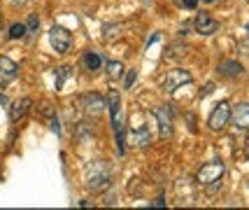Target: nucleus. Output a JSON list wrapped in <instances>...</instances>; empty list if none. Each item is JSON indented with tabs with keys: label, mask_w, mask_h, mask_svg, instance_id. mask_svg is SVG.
Wrapping results in <instances>:
<instances>
[{
	"label": "nucleus",
	"mask_w": 249,
	"mask_h": 210,
	"mask_svg": "<svg viewBox=\"0 0 249 210\" xmlns=\"http://www.w3.org/2000/svg\"><path fill=\"white\" fill-rule=\"evenodd\" d=\"M182 7H186V10H196L198 7V0H177Z\"/></svg>",
	"instance_id": "23"
},
{
	"label": "nucleus",
	"mask_w": 249,
	"mask_h": 210,
	"mask_svg": "<svg viewBox=\"0 0 249 210\" xmlns=\"http://www.w3.org/2000/svg\"><path fill=\"white\" fill-rule=\"evenodd\" d=\"M226 173V166L221 161H210L205 166H200V171L196 173V182L200 187H210V189H217V185L221 182V177Z\"/></svg>",
	"instance_id": "2"
},
{
	"label": "nucleus",
	"mask_w": 249,
	"mask_h": 210,
	"mask_svg": "<svg viewBox=\"0 0 249 210\" xmlns=\"http://www.w3.org/2000/svg\"><path fill=\"white\" fill-rule=\"evenodd\" d=\"M49 42H52L56 54H65V52H70L72 33H70L68 28H63V26H54V28L49 31Z\"/></svg>",
	"instance_id": "3"
},
{
	"label": "nucleus",
	"mask_w": 249,
	"mask_h": 210,
	"mask_svg": "<svg viewBox=\"0 0 249 210\" xmlns=\"http://www.w3.org/2000/svg\"><path fill=\"white\" fill-rule=\"evenodd\" d=\"M33 108V100L31 98H19V100H14L12 103V108H10V122L12 124H17V122H21L23 117L28 115V110Z\"/></svg>",
	"instance_id": "11"
},
{
	"label": "nucleus",
	"mask_w": 249,
	"mask_h": 210,
	"mask_svg": "<svg viewBox=\"0 0 249 210\" xmlns=\"http://www.w3.org/2000/svg\"><path fill=\"white\" fill-rule=\"evenodd\" d=\"M103 206H117V196H114V191L103 196Z\"/></svg>",
	"instance_id": "22"
},
{
	"label": "nucleus",
	"mask_w": 249,
	"mask_h": 210,
	"mask_svg": "<svg viewBox=\"0 0 249 210\" xmlns=\"http://www.w3.org/2000/svg\"><path fill=\"white\" fill-rule=\"evenodd\" d=\"M84 180H87V189L89 191H105L112 182V164L107 161H91L84 171Z\"/></svg>",
	"instance_id": "1"
},
{
	"label": "nucleus",
	"mask_w": 249,
	"mask_h": 210,
	"mask_svg": "<svg viewBox=\"0 0 249 210\" xmlns=\"http://www.w3.org/2000/svg\"><path fill=\"white\" fill-rule=\"evenodd\" d=\"M70 75H72V73H70V68H68V66H61L58 70H56V89H58V91L63 89L65 79L70 77Z\"/></svg>",
	"instance_id": "16"
},
{
	"label": "nucleus",
	"mask_w": 249,
	"mask_h": 210,
	"mask_svg": "<svg viewBox=\"0 0 249 210\" xmlns=\"http://www.w3.org/2000/svg\"><path fill=\"white\" fill-rule=\"evenodd\" d=\"M205 2H217V0H205Z\"/></svg>",
	"instance_id": "28"
},
{
	"label": "nucleus",
	"mask_w": 249,
	"mask_h": 210,
	"mask_svg": "<svg viewBox=\"0 0 249 210\" xmlns=\"http://www.w3.org/2000/svg\"><path fill=\"white\" fill-rule=\"evenodd\" d=\"M93 131V126H91V124L89 122H82L79 124V126H77V131H75V138L77 140H82V138H84V135H89V133Z\"/></svg>",
	"instance_id": "19"
},
{
	"label": "nucleus",
	"mask_w": 249,
	"mask_h": 210,
	"mask_svg": "<svg viewBox=\"0 0 249 210\" xmlns=\"http://www.w3.org/2000/svg\"><path fill=\"white\" fill-rule=\"evenodd\" d=\"M37 26H40L37 17H35V14H31V19H28V23H26V31H28V33H35V31H37Z\"/></svg>",
	"instance_id": "21"
},
{
	"label": "nucleus",
	"mask_w": 249,
	"mask_h": 210,
	"mask_svg": "<svg viewBox=\"0 0 249 210\" xmlns=\"http://www.w3.org/2000/svg\"><path fill=\"white\" fill-rule=\"evenodd\" d=\"M152 206H154V208H163V206H165V199H163V196H159V199L154 201Z\"/></svg>",
	"instance_id": "27"
},
{
	"label": "nucleus",
	"mask_w": 249,
	"mask_h": 210,
	"mask_svg": "<svg viewBox=\"0 0 249 210\" xmlns=\"http://www.w3.org/2000/svg\"><path fill=\"white\" fill-rule=\"evenodd\" d=\"M135 79H138V73H135V70H130L128 75H126V89L133 87V84H135Z\"/></svg>",
	"instance_id": "24"
},
{
	"label": "nucleus",
	"mask_w": 249,
	"mask_h": 210,
	"mask_svg": "<svg viewBox=\"0 0 249 210\" xmlns=\"http://www.w3.org/2000/svg\"><path fill=\"white\" fill-rule=\"evenodd\" d=\"M191 73L189 70H182V68H175V70H170L168 73V77H165V82H163V89L168 91V94H175L179 87H184V84H189L191 82Z\"/></svg>",
	"instance_id": "5"
},
{
	"label": "nucleus",
	"mask_w": 249,
	"mask_h": 210,
	"mask_svg": "<svg viewBox=\"0 0 249 210\" xmlns=\"http://www.w3.org/2000/svg\"><path fill=\"white\" fill-rule=\"evenodd\" d=\"M247 31H249V23H247Z\"/></svg>",
	"instance_id": "29"
},
{
	"label": "nucleus",
	"mask_w": 249,
	"mask_h": 210,
	"mask_svg": "<svg viewBox=\"0 0 249 210\" xmlns=\"http://www.w3.org/2000/svg\"><path fill=\"white\" fill-rule=\"evenodd\" d=\"M154 117H156L159 129H161V138H168V135L173 133V117H170L168 108H156V110H154Z\"/></svg>",
	"instance_id": "12"
},
{
	"label": "nucleus",
	"mask_w": 249,
	"mask_h": 210,
	"mask_svg": "<svg viewBox=\"0 0 249 210\" xmlns=\"http://www.w3.org/2000/svg\"><path fill=\"white\" fill-rule=\"evenodd\" d=\"M82 108H84L87 115L98 117L100 112L105 110V100H103L100 94H84V96H82Z\"/></svg>",
	"instance_id": "9"
},
{
	"label": "nucleus",
	"mask_w": 249,
	"mask_h": 210,
	"mask_svg": "<svg viewBox=\"0 0 249 210\" xmlns=\"http://www.w3.org/2000/svg\"><path fill=\"white\" fill-rule=\"evenodd\" d=\"M128 143L135 150H144V147H149V143H152V133H149L147 126H138L135 131H130Z\"/></svg>",
	"instance_id": "10"
},
{
	"label": "nucleus",
	"mask_w": 249,
	"mask_h": 210,
	"mask_svg": "<svg viewBox=\"0 0 249 210\" xmlns=\"http://www.w3.org/2000/svg\"><path fill=\"white\" fill-rule=\"evenodd\" d=\"M82 63H84V68H87V70L96 73L103 61H100V54H98V52H84V56H82Z\"/></svg>",
	"instance_id": "14"
},
{
	"label": "nucleus",
	"mask_w": 249,
	"mask_h": 210,
	"mask_svg": "<svg viewBox=\"0 0 249 210\" xmlns=\"http://www.w3.org/2000/svg\"><path fill=\"white\" fill-rule=\"evenodd\" d=\"M17 75H19L17 63H14L12 58H7V56H0V87H5V84L14 82Z\"/></svg>",
	"instance_id": "8"
},
{
	"label": "nucleus",
	"mask_w": 249,
	"mask_h": 210,
	"mask_svg": "<svg viewBox=\"0 0 249 210\" xmlns=\"http://www.w3.org/2000/svg\"><path fill=\"white\" fill-rule=\"evenodd\" d=\"M26 33H28L26 31V23H14L10 28V40H21Z\"/></svg>",
	"instance_id": "17"
},
{
	"label": "nucleus",
	"mask_w": 249,
	"mask_h": 210,
	"mask_svg": "<svg viewBox=\"0 0 249 210\" xmlns=\"http://www.w3.org/2000/svg\"><path fill=\"white\" fill-rule=\"evenodd\" d=\"M231 122L238 131H249V103H238L231 108Z\"/></svg>",
	"instance_id": "6"
},
{
	"label": "nucleus",
	"mask_w": 249,
	"mask_h": 210,
	"mask_svg": "<svg viewBox=\"0 0 249 210\" xmlns=\"http://www.w3.org/2000/svg\"><path fill=\"white\" fill-rule=\"evenodd\" d=\"M103 31H105V40H117V38H119V33H117L119 26H105Z\"/></svg>",
	"instance_id": "20"
},
{
	"label": "nucleus",
	"mask_w": 249,
	"mask_h": 210,
	"mask_svg": "<svg viewBox=\"0 0 249 210\" xmlns=\"http://www.w3.org/2000/svg\"><path fill=\"white\" fill-rule=\"evenodd\" d=\"M247 2H249V0H247Z\"/></svg>",
	"instance_id": "30"
},
{
	"label": "nucleus",
	"mask_w": 249,
	"mask_h": 210,
	"mask_svg": "<svg viewBox=\"0 0 249 210\" xmlns=\"http://www.w3.org/2000/svg\"><path fill=\"white\" fill-rule=\"evenodd\" d=\"M212 91H214V84H212V82H210V84H205V87L200 89V96H203V98H205V96H210V94H212Z\"/></svg>",
	"instance_id": "25"
},
{
	"label": "nucleus",
	"mask_w": 249,
	"mask_h": 210,
	"mask_svg": "<svg viewBox=\"0 0 249 210\" xmlns=\"http://www.w3.org/2000/svg\"><path fill=\"white\" fill-rule=\"evenodd\" d=\"M228 122H231V105H228L226 100H224V103H217L212 115H210V119H207V129H210V131H224V126H226Z\"/></svg>",
	"instance_id": "4"
},
{
	"label": "nucleus",
	"mask_w": 249,
	"mask_h": 210,
	"mask_svg": "<svg viewBox=\"0 0 249 210\" xmlns=\"http://www.w3.org/2000/svg\"><path fill=\"white\" fill-rule=\"evenodd\" d=\"M242 159H249V138H247V143L242 145Z\"/></svg>",
	"instance_id": "26"
},
{
	"label": "nucleus",
	"mask_w": 249,
	"mask_h": 210,
	"mask_svg": "<svg viewBox=\"0 0 249 210\" xmlns=\"http://www.w3.org/2000/svg\"><path fill=\"white\" fill-rule=\"evenodd\" d=\"M107 105H109V112H117V110H121V105H119V91H117V89H112V91H109Z\"/></svg>",
	"instance_id": "18"
},
{
	"label": "nucleus",
	"mask_w": 249,
	"mask_h": 210,
	"mask_svg": "<svg viewBox=\"0 0 249 210\" xmlns=\"http://www.w3.org/2000/svg\"><path fill=\"white\" fill-rule=\"evenodd\" d=\"M194 28H196V33H200V35H214L219 31V21L203 12V14H196Z\"/></svg>",
	"instance_id": "7"
},
{
	"label": "nucleus",
	"mask_w": 249,
	"mask_h": 210,
	"mask_svg": "<svg viewBox=\"0 0 249 210\" xmlns=\"http://www.w3.org/2000/svg\"><path fill=\"white\" fill-rule=\"evenodd\" d=\"M219 75L226 79H235L242 75V63H238V61H221L219 63Z\"/></svg>",
	"instance_id": "13"
},
{
	"label": "nucleus",
	"mask_w": 249,
	"mask_h": 210,
	"mask_svg": "<svg viewBox=\"0 0 249 210\" xmlns=\"http://www.w3.org/2000/svg\"><path fill=\"white\" fill-rule=\"evenodd\" d=\"M124 75V63L121 61H109L107 63V77L114 82V79H119Z\"/></svg>",
	"instance_id": "15"
}]
</instances>
